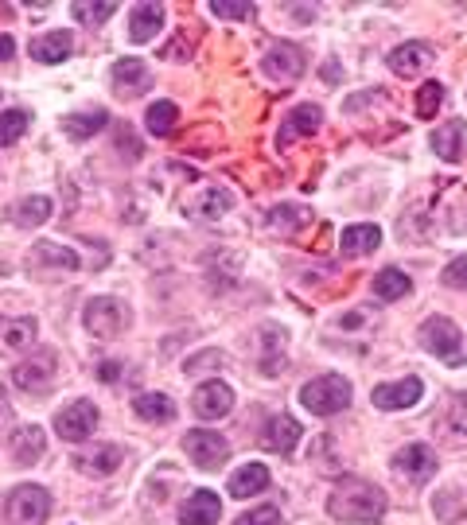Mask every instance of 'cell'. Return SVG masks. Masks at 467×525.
<instances>
[{"label": "cell", "instance_id": "cell-1", "mask_svg": "<svg viewBox=\"0 0 467 525\" xmlns=\"http://www.w3.org/2000/svg\"><path fill=\"white\" fill-rule=\"evenodd\" d=\"M327 514L335 522H378L386 514V494L374 483L362 479H343L335 494L327 498Z\"/></svg>", "mask_w": 467, "mask_h": 525}, {"label": "cell", "instance_id": "cell-2", "mask_svg": "<svg viewBox=\"0 0 467 525\" xmlns=\"http://www.w3.org/2000/svg\"><path fill=\"white\" fill-rule=\"evenodd\" d=\"M300 401L316 417H335L351 405V382L343 374H324V378H316L300 389Z\"/></svg>", "mask_w": 467, "mask_h": 525}, {"label": "cell", "instance_id": "cell-3", "mask_svg": "<svg viewBox=\"0 0 467 525\" xmlns=\"http://www.w3.org/2000/svg\"><path fill=\"white\" fill-rule=\"evenodd\" d=\"M51 514V498L43 487H16L4 502V522L8 525H43Z\"/></svg>", "mask_w": 467, "mask_h": 525}, {"label": "cell", "instance_id": "cell-4", "mask_svg": "<svg viewBox=\"0 0 467 525\" xmlns=\"http://www.w3.org/2000/svg\"><path fill=\"white\" fill-rule=\"evenodd\" d=\"M86 331L94 339H117L125 327H129V308L121 300H109V296H98L86 304V315H82Z\"/></svg>", "mask_w": 467, "mask_h": 525}, {"label": "cell", "instance_id": "cell-5", "mask_svg": "<svg viewBox=\"0 0 467 525\" xmlns=\"http://www.w3.org/2000/svg\"><path fill=\"white\" fill-rule=\"evenodd\" d=\"M421 347L436 354V358H456L460 347H464V335H460V327L452 323V319H444V315H432L421 323Z\"/></svg>", "mask_w": 467, "mask_h": 525}, {"label": "cell", "instance_id": "cell-6", "mask_svg": "<svg viewBox=\"0 0 467 525\" xmlns=\"http://www.w3.org/2000/svg\"><path fill=\"white\" fill-rule=\"evenodd\" d=\"M55 366H59L55 350H39V354H32L28 362H20L12 370V382L20 385V389H28V393H47L55 385V374H59Z\"/></svg>", "mask_w": 467, "mask_h": 525}, {"label": "cell", "instance_id": "cell-7", "mask_svg": "<svg viewBox=\"0 0 467 525\" xmlns=\"http://www.w3.org/2000/svg\"><path fill=\"white\" fill-rule=\"evenodd\" d=\"M183 452L191 455V463L195 467H203V471H215L222 467L226 459H230V444L218 436V432H187V440H183Z\"/></svg>", "mask_w": 467, "mask_h": 525}, {"label": "cell", "instance_id": "cell-8", "mask_svg": "<svg viewBox=\"0 0 467 525\" xmlns=\"http://www.w3.org/2000/svg\"><path fill=\"white\" fill-rule=\"evenodd\" d=\"M191 409H195V417L199 420H222L230 417V409H234V389L222 382H207L195 389V397H191Z\"/></svg>", "mask_w": 467, "mask_h": 525}, {"label": "cell", "instance_id": "cell-9", "mask_svg": "<svg viewBox=\"0 0 467 525\" xmlns=\"http://www.w3.org/2000/svg\"><path fill=\"white\" fill-rule=\"evenodd\" d=\"M55 428H59V436H63V440L82 444V440L98 428V409H94L90 401H74V405H67V409L55 417Z\"/></svg>", "mask_w": 467, "mask_h": 525}, {"label": "cell", "instance_id": "cell-10", "mask_svg": "<svg viewBox=\"0 0 467 525\" xmlns=\"http://www.w3.org/2000/svg\"><path fill=\"white\" fill-rule=\"evenodd\" d=\"M261 67H265L269 78H277V82H296L308 63H304V51H300V47L277 43V47H269V55L261 59Z\"/></svg>", "mask_w": 467, "mask_h": 525}, {"label": "cell", "instance_id": "cell-11", "mask_svg": "<svg viewBox=\"0 0 467 525\" xmlns=\"http://www.w3.org/2000/svg\"><path fill=\"white\" fill-rule=\"evenodd\" d=\"M320 121H324V109L320 105H296L292 113H288L285 121H281V133H277V148H288L296 137H312L316 129H320Z\"/></svg>", "mask_w": 467, "mask_h": 525}, {"label": "cell", "instance_id": "cell-12", "mask_svg": "<svg viewBox=\"0 0 467 525\" xmlns=\"http://www.w3.org/2000/svg\"><path fill=\"white\" fill-rule=\"evenodd\" d=\"M421 393H425L421 378H405V382H394V385H378V389L370 393V401H374L378 409L394 413V409H413V405L421 401Z\"/></svg>", "mask_w": 467, "mask_h": 525}, {"label": "cell", "instance_id": "cell-13", "mask_svg": "<svg viewBox=\"0 0 467 525\" xmlns=\"http://www.w3.org/2000/svg\"><path fill=\"white\" fill-rule=\"evenodd\" d=\"M397 471L409 479V483H429L436 475V452L429 444H405L397 452Z\"/></svg>", "mask_w": 467, "mask_h": 525}, {"label": "cell", "instance_id": "cell-14", "mask_svg": "<svg viewBox=\"0 0 467 525\" xmlns=\"http://www.w3.org/2000/svg\"><path fill=\"white\" fill-rule=\"evenodd\" d=\"M113 90L121 98H141L144 90H152V70L141 59H121L113 67Z\"/></svg>", "mask_w": 467, "mask_h": 525}, {"label": "cell", "instance_id": "cell-15", "mask_svg": "<svg viewBox=\"0 0 467 525\" xmlns=\"http://www.w3.org/2000/svg\"><path fill=\"white\" fill-rule=\"evenodd\" d=\"M39 323L32 315H8L0 319V354H20L36 343Z\"/></svg>", "mask_w": 467, "mask_h": 525}, {"label": "cell", "instance_id": "cell-16", "mask_svg": "<svg viewBox=\"0 0 467 525\" xmlns=\"http://www.w3.org/2000/svg\"><path fill=\"white\" fill-rule=\"evenodd\" d=\"M28 265H32L36 273H74V269H78V257H74V249H67V245L36 242Z\"/></svg>", "mask_w": 467, "mask_h": 525}, {"label": "cell", "instance_id": "cell-17", "mask_svg": "<svg viewBox=\"0 0 467 525\" xmlns=\"http://www.w3.org/2000/svg\"><path fill=\"white\" fill-rule=\"evenodd\" d=\"M74 463H78V471H82V475L106 479V475H113V471L125 463V455H121L117 444H98V448H90V452L74 455Z\"/></svg>", "mask_w": 467, "mask_h": 525}, {"label": "cell", "instance_id": "cell-18", "mask_svg": "<svg viewBox=\"0 0 467 525\" xmlns=\"http://www.w3.org/2000/svg\"><path fill=\"white\" fill-rule=\"evenodd\" d=\"M432 148H436V156L448 160V164L467 160V125L464 121H448V125H440V129L432 133Z\"/></svg>", "mask_w": 467, "mask_h": 525}, {"label": "cell", "instance_id": "cell-19", "mask_svg": "<svg viewBox=\"0 0 467 525\" xmlns=\"http://www.w3.org/2000/svg\"><path fill=\"white\" fill-rule=\"evenodd\" d=\"M222 518V502H218L215 490H195L180 510L183 525H215Z\"/></svg>", "mask_w": 467, "mask_h": 525}, {"label": "cell", "instance_id": "cell-20", "mask_svg": "<svg viewBox=\"0 0 467 525\" xmlns=\"http://www.w3.org/2000/svg\"><path fill=\"white\" fill-rule=\"evenodd\" d=\"M43 452H47V436H43V428H39V424H24V428H16V432H12V459H16L20 467L36 463Z\"/></svg>", "mask_w": 467, "mask_h": 525}, {"label": "cell", "instance_id": "cell-21", "mask_svg": "<svg viewBox=\"0 0 467 525\" xmlns=\"http://www.w3.org/2000/svg\"><path fill=\"white\" fill-rule=\"evenodd\" d=\"M432 63V47L425 43H405V47H397L394 55H390V70L401 74V78H417L421 70H429Z\"/></svg>", "mask_w": 467, "mask_h": 525}, {"label": "cell", "instance_id": "cell-22", "mask_svg": "<svg viewBox=\"0 0 467 525\" xmlns=\"http://www.w3.org/2000/svg\"><path fill=\"white\" fill-rule=\"evenodd\" d=\"M261 444L269 448V452H281L288 455L296 444H300V424L292 417H273L265 424V432H261Z\"/></svg>", "mask_w": 467, "mask_h": 525}, {"label": "cell", "instance_id": "cell-23", "mask_svg": "<svg viewBox=\"0 0 467 525\" xmlns=\"http://www.w3.org/2000/svg\"><path fill=\"white\" fill-rule=\"evenodd\" d=\"M160 24H164V8L160 4H137L133 16H129V39L133 43H148V39H156Z\"/></svg>", "mask_w": 467, "mask_h": 525}, {"label": "cell", "instance_id": "cell-24", "mask_svg": "<svg viewBox=\"0 0 467 525\" xmlns=\"http://www.w3.org/2000/svg\"><path fill=\"white\" fill-rule=\"evenodd\" d=\"M265 487H269V467H265V463H246V467L234 471L230 483H226V490H230L234 498H250V494H261Z\"/></svg>", "mask_w": 467, "mask_h": 525}, {"label": "cell", "instance_id": "cell-25", "mask_svg": "<svg viewBox=\"0 0 467 525\" xmlns=\"http://www.w3.org/2000/svg\"><path fill=\"white\" fill-rule=\"evenodd\" d=\"M71 51H74L71 32H47L32 39V59H39V63H63Z\"/></svg>", "mask_w": 467, "mask_h": 525}, {"label": "cell", "instance_id": "cell-26", "mask_svg": "<svg viewBox=\"0 0 467 525\" xmlns=\"http://www.w3.org/2000/svg\"><path fill=\"white\" fill-rule=\"evenodd\" d=\"M109 121L106 109H86V113H71V117H63V133L71 140H86L94 137V133H102Z\"/></svg>", "mask_w": 467, "mask_h": 525}, {"label": "cell", "instance_id": "cell-27", "mask_svg": "<svg viewBox=\"0 0 467 525\" xmlns=\"http://www.w3.org/2000/svg\"><path fill=\"white\" fill-rule=\"evenodd\" d=\"M378 242H382V230H378V226H351V230H343L339 249H343L347 257H362V253H374Z\"/></svg>", "mask_w": 467, "mask_h": 525}, {"label": "cell", "instance_id": "cell-28", "mask_svg": "<svg viewBox=\"0 0 467 525\" xmlns=\"http://www.w3.org/2000/svg\"><path fill=\"white\" fill-rule=\"evenodd\" d=\"M148 133L152 137H172L176 125H180V105L176 102H152L148 105Z\"/></svg>", "mask_w": 467, "mask_h": 525}, {"label": "cell", "instance_id": "cell-29", "mask_svg": "<svg viewBox=\"0 0 467 525\" xmlns=\"http://www.w3.org/2000/svg\"><path fill=\"white\" fill-rule=\"evenodd\" d=\"M133 409H137V417L152 420V424H168V420L176 417V405H172L164 393H141V397L133 401Z\"/></svg>", "mask_w": 467, "mask_h": 525}, {"label": "cell", "instance_id": "cell-30", "mask_svg": "<svg viewBox=\"0 0 467 525\" xmlns=\"http://www.w3.org/2000/svg\"><path fill=\"white\" fill-rule=\"evenodd\" d=\"M409 288H413V280L405 277L401 269H382V273L374 277V296H378V300H401Z\"/></svg>", "mask_w": 467, "mask_h": 525}, {"label": "cell", "instance_id": "cell-31", "mask_svg": "<svg viewBox=\"0 0 467 525\" xmlns=\"http://www.w3.org/2000/svg\"><path fill=\"white\" fill-rule=\"evenodd\" d=\"M47 218H51V199H43V195L16 203V226H43Z\"/></svg>", "mask_w": 467, "mask_h": 525}, {"label": "cell", "instance_id": "cell-32", "mask_svg": "<svg viewBox=\"0 0 467 525\" xmlns=\"http://www.w3.org/2000/svg\"><path fill=\"white\" fill-rule=\"evenodd\" d=\"M28 113L24 109H4L0 113V148H8V144H16V140L28 133Z\"/></svg>", "mask_w": 467, "mask_h": 525}, {"label": "cell", "instance_id": "cell-33", "mask_svg": "<svg viewBox=\"0 0 467 525\" xmlns=\"http://www.w3.org/2000/svg\"><path fill=\"white\" fill-rule=\"evenodd\" d=\"M269 226L273 230H281V234H296L300 226H308V210L300 207H277L269 214Z\"/></svg>", "mask_w": 467, "mask_h": 525}, {"label": "cell", "instance_id": "cell-34", "mask_svg": "<svg viewBox=\"0 0 467 525\" xmlns=\"http://www.w3.org/2000/svg\"><path fill=\"white\" fill-rule=\"evenodd\" d=\"M440 105H444V86H440V82H425V86L417 90V113L429 121V117H436Z\"/></svg>", "mask_w": 467, "mask_h": 525}, {"label": "cell", "instance_id": "cell-35", "mask_svg": "<svg viewBox=\"0 0 467 525\" xmlns=\"http://www.w3.org/2000/svg\"><path fill=\"white\" fill-rule=\"evenodd\" d=\"M230 203H234V195H230V191H218V187H211V191L203 195V203L195 207V214H199V218H215V214H222V210H230Z\"/></svg>", "mask_w": 467, "mask_h": 525}, {"label": "cell", "instance_id": "cell-36", "mask_svg": "<svg viewBox=\"0 0 467 525\" xmlns=\"http://www.w3.org/2000/svg\"><path fill=\"white\" fill-rule=\"evenodd\" d=\"M74 20H82V24H106L109 16L117 12V4H71Z\"/></svg>", "mask_w": 467, "mask_h": 525}, {"label": "cell", "instance_id": "cell-37", "mask_svg": "<svg viewBox=\"0 0 467 525\" xmlns=\"http://www.w3.org/2000/svg\"><path fill=\"white\" fill-rule=\"evenodd\" d=\"M234 525H285V518H281V510H273V506H261V510L242 514Z\"/></svg>", "mask_w": 467, "mask_h": 525}, {"label": "cell", "instance_id": "cell-38", "mask_svg": "<svg viewBox=\"0 0 467 525\" xmlns=\"http://www.w3.org/2000/svg\"><path fill=\"white\" fill-rule=\"evenodd\" d=\"M448 424H452V432H460L467 436V397H452V405H448Z\"/></svg>", "mask_w": 467, "mask_h": 525}, {"label": "cell", "instance_id": "cell-39", "mask_svg": "<svg viewBox=\"0 0 467 525\" xmlns=\"http://www.w3.org/2000/svg\"><path fill=\"white\" fill-rule=\"evenodd\" d=\"M226 358L218 354V350H203V354H195V358H187V374H207V366H222Z\"/></svg>", "mask_w": 467, "mask_h": 525}, {"label": "cell", "instance_id": "cell-40", "mask_svg": "<svg viewBox=\"0 0 467 525\" xmlns=\"http://www.w3.org/2000/svg\"><path fill=\"white\" fill-rule=\"evenodd\" d=\"M211 12L222 16V20H250L253 4H222V0H215V4H211Z\"/></svg>", "mask_w": 467, "mask_h": 525}, {"label": "cell", "instance_id": "cell-41", "mask_svg": "<svg viewBox=\"0 0 467 525\" xmlns=\"http://www.w3.org/2000/svg\"><path fill=\"white\" fill-rule=\"evenodd\" d=\"M117 148H121V156L125 160H137L141 156V140L133 137V129L125 125V129H117Z\"/></svg>", "mask_w": 467, "mask_h": 525}, {"label": "cell", "instance_id": "cell-42", "mask_svg": "<svg viewBox=\"0 0 467 525\" xmlns=\"http://www.w3.org/2000/svg\"><path fill=\"white\" fill-rule=\"evenodd\" d=\"M444 284H448V288H467V257H456V261L444 269Z\"/></svg>", "mask_w": 467, "mask_h": 525}, {"label": "cell", "instance_id": "cell-43", "mask_svg": "<svg viewBox=\"0 0 467 525\" xmlns=\"http://www.w3.org/2000/svg\"><path fill=\"white\" fill-rule=\"evenodd\" d=\"M98 378H102V382H117V378H121V366H117V362H102V366H98Z\"/></svg>", "mask_w": 467, "mask_h": 525}, {"label": "cell", "instance_id": "cell-44", "mask_svg": "<svg viewBox=\"0 0 467 525\" xmlns=\"http://www.w3.org/2000/svg\"><path fill=\"white\" fill-rule=\"evenodd\" d=\"M12 51H16L12 35H0V63H4V59H12Z\"/></svg>", "mask_w": 467, "mask_h": 525}, {"label": "cell", "instance_id": "cell-45", "mask_svg": "<svg viewBox=\"0 0 467 525\" xmlns=\"http://www.w3.org/2000/svg\"><path fill=\"white\" fill-rule=\"evenodd\" d=\"M4 428H8V409L0 405V436H4Z\"/></svg>", "mask_w": 467, "mask_h": 525}]
</instances>
